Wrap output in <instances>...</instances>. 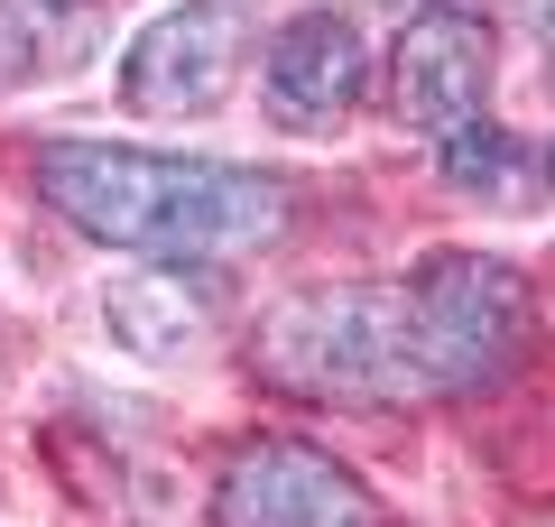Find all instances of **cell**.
<instances>
[{
	"label": "cell",
	"instance_id": "cell-10",
	"mask_svg": "<svg viewBox=\"0 0 555 527\" xmlns=\"http://www.w3.org/2000/svg\"><path fill=\"white\" fill-rule=\"evenodd\" d=\"M546 167H555V157H546Z\"/></svg>",
	"mask_w": 555,
	"mask_h": 527
},
{
	"label": "cell",
	"instance_id": "cell-8",
	"mask_svg": "<svg viewBox=\"0 0 555 527\" xmlns=\"http://www.w3.org/2000/svg\"><path fill=\"white\" fill-rule=\"evenodd\" d=\"M112 324L130 351H185L195 343V306H185L167 278H120L112 287Z\"/></svg>",
	"mask_w": 555,
	"mask_h": 527
},
{
	"label": "cell",
	"instance_id": "cell-1",
	"mask_svg": "<svg viewBox=\"0 0 555 527\" xmlns=\"http://www.w3.org/2000/svg\"><path fill=\"white\" fill-rule=\"evenodd\" d=\"M38 195L75 232L139 250L177 269V259H241L287 222V195L250 167L214 157H167V149H120V139H56L38 149Z\"/></svg>",
	"mask_w": 555,
	"mask_h": 527
},
{
	"label": "cell",
	"instance_id": "cell-5",
	"mask_svg": "<svg viewBox=\"0 0 555 527\" xmlns=\"http://www.w3.org/2000/svg\"><path fill=\"white\" fill-rule=\"evenodd\" d=\"M214 518L222 527H379V509H371V490L343 463H324L315 445L269 435V445H250V453L222 463Z\"/></svg>",
	"mask_w": 555,
	"mask_h": 527
},
{
	"label": "cell",
	"instance_id": "cell-7",
	"mask_svg": "<svg viewBox=\"0 0 555 527\" xmlns=\"http://www.w3.org/2000/svg\"><path fill=\"white\" fill-rule=\"evenodd\" d=\"M361 102V28H343L334 10H306V20L278 28L269 47V120L297 139L343 130Z\"/></svg>",
	"mask_w": 555,
	"mask_h": 527
},
{
	"label": "cell",
	"instance_id": "cell-2",
	"mask_svg": "<svg viewBox=\"0 0 555 527\" xmlns=\"http://www.w3.org/2000/svg\"><path fill=\"white\" fill-rule=\"evenodd\" d=\"M259 371L334 408H416V361H408V296L398 287H324L297 296L259 333Z\"/></svg>",
	"mask_w": 555,
	"mask_h": 527
},
{
	"label": "cell",
	"instance_id": "cell-4",
	"mask_svg": "<svg viewBox=\"0 0 555 527\" xmlns=\"http://www.w3.org/2000/svg\"><path fill=\"white\" fill-rule=\"evenodd\" d=\"M241 20H250V0H185L167 20H149L139 47L120 56L130 112H158V120L214 112L222 83H232V65H241Z\"/></svg>",
	"mask_w": 555,
	"mask_h": 527
},
{
	"label": "cell",
	"instance_id": "cell-6",
	"mask_svg": "<svg viewBox=\"0 0 555 527\" xmlns=\"http://www.w3.org/2000/svg\"><path fill=\"white\" fill-rule=\"evenodd\" d=\"M481 93H491V20L473 0H426L398 38V65H389V112L408 130H463L481 120Z\"/></svg>",
	"mask_w": 555,
	"mask_h": 527
},
{
	"label": "cell",
	"instance_id": "cell-3",
	"mask_svg": "<svg viewBox=\"0 0 555 527\" xmlns=\"http://www.w3.org/2000/svg\"><path fill=\"white\" fill-rule=\"evenodd\" d=\"M408 296V361H416V398H463L491 389L528 343V278L500 259H426L416 278H398Z\"/></svg>",
	"mask_w": 555,
	"mask_h": 527
},
{
	"label": "cell",
	"instance_id": "cell-9",
	"mask_svg": "<svg viewBox=\"0 0 555 527\" xmlns=\"http://www.w3.org/2000/svg\"><path fill=\"white\" fill-rule=\"evenodd\" d=\"M509 167H518V149L491 130V120H463V130H444V176H454L463 195H491Z\"/></svg>",
	"mask_w": 555,
	"mask_h": 527
}]
</instances>
